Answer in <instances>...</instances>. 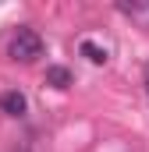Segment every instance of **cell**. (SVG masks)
<instances>
[{"instance_id":"1","label":"cell","mask_w":149,"mask_h":152,"mask_svg":"<svg viewBox=\"0 0 149 152\" xmlns=\"http://www.w3.org/2000/svg\"><path fill=\"white\" fill-rule=\"evenodd\" d=\"M7 57H11V60H21V64L39 60V57H43V39H39V32L18 28L14 39H11V46H7Z\"/></svg>"},{"instance_id":"2","label":"cell","mask_w":149,"mask_h":152,"mask_svg":"<svg viewBox=\"0 0 149 152\" xmlns=\"http://www.w3.org/2000/svg\"><path fill=\"white\" fill-rule=\"evenodd\" d=\"M0 110H4L7 117H21L25 110H29V99H25L18 88H11V92H4V96H0Z\"/></svg>"},{"instance_id":"3","label":"cell","mask_w":149,"mask_h":152,"mask_svg":"<svg viewBox=\"0 0 149 152\" xmlns=\"http://www.w3.org/2000/svg\"><path fill=\"white\" fill-rule=\"evenodd\" d=\"M78 53H82V57H85L89 64H96V67H100V64H107V50H103V46H96L92 39H82Z\"/></svg>"},{"instance_id":"4","label":"cell","mask_w":149,"mask_h":152,"mask_svg":"<svg viewBox=\"0 0 149 152\" xmlns=\"http://www.w3.org/2000/svg\"><path fill=\"white\" fill-rule=\"evenodd\" d=\"M46 85H53V88H68V85H71V71L60 67V64L46 67Z\"/></svg>"},{"instance_id":"5","label":"cell","mask_w":149,"mask_h":152,"mask_svg":"<svg viewBox=\"0 0 149 152\" xmlns=\"http://www.w3.org/2000/svg\"><path fill=\"white\" fill-rule=\"evenodd\" d=\"M146 92H149V64H146Z\"/></svg>"}]
</instances>
